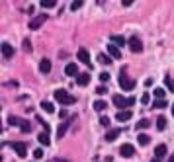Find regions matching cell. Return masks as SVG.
<instances>
[{
    "instance_id": "1",
    "label": "cell",
    "mask_w": 174,
    "mask_h": 162,
    "mask_svg": "<svg viewBox=\"0 0 174 162\" xmlns=\"http://www.w3.org/2000/svg\"><path fill=\"white\" fill-rule=\"evenodd\" d=\"M55 100L59 102V104H63V106H70V104H75V102H76L75 96H70L67 90H61V88H59V90H55Z\"/></svg>"
},
{
    "instance_id": "2",
    "label": "cell",
    "mask_w": 174,
    "mask_h": 162,
    "mask_svg": "<svg viewBox=\"0 0 174 162\" xmlns=\"http://www.w3.org/2000/svg\"><path fill=\"white\" fill-rule=\"evenodd\" d=\"M119 86H121V90H133V88H135V80H131V78H127V76H125V69H121Z\"/></svg>"
},
{
    "instance_id": "3",
    "label": "cell",
    "mask_w": 174,
    "mask_h": 162,
    "mask_svg": "<svg viewBox=\"0 0 174 162\" xmlns=\"http://www.w3.org/2000/svg\"><path fill=\"white\" fill-rule=\"evenodd\" d=\"M76 57H78V61H80L82 64H86V67H90V69H92V61H90V53H88V49H78Z\"/></svg>"
},
{
    "instance_id": "4",
    "label": "cell",
    "mask_w": 174,
    "mask_h": 162,
    "mask_svg": "<svg viewBox=\"0 0 174 162\" xmlns=\"http://www.w3.org/2000/svg\"><path fill=\"white\" fill-rule=\"evenodd\" d=\"M129 49H131L133 53H141L143 51V43H141V39L137 37V35H131V37H129Z\"/></svg>"
},
{
    "instance_id": "5",
    "label": "cell",
    "mask_w": 174,
    "mask_h": 162,
    "mask_svg": "<svg viewBox=\"0 0 174 162\" xmlns=\"http://www.w3.org/2000/svg\"><path fill=\"white\" fill-rule=\"evenodd\" d=\"M47 21V16L45 14H37V16H35L31 21H30V29H39L43 24H45Z\"/></svg>"
},
{
    "instance_id": "6",
    "label": "cell",
    "mask_w": 174,
    "mask_h": 162,
    "mask_svg": "<svg viewBox=\"0 0 174 162\" xmlns=\"http://www.w3.org/2000/svg\"><path fill=\"white\" fill-rule=\"evenodd\" d=\"M12 149L18 152L20 158H26V154H27V145L26 143H12Z\"/></svg>"
},
{
    "instance_id": "7",
    "label": "cell",
    "mask_w": 174,
    "mask_h": 162,
    "mask_svg": "<svg viewBox=\"0 0 174 162\" xmlns=\"http://www.w3.org/2000/svg\"><path fill=\"white\" fill-rule=\"evenodd\" d=\"M119 152H121V156H125V158H129V156H133V152H135V149L129 143H125V145H121L119 146Z\"/></svg>"
},
{
    "instance_id": "8",
    "label": "cell",
    "mask_w": 174,
    "mask_h": 162,
    "mask_svg": "<svg viewBox=\"0 0 174 162\" xmlns=\"http://www.w3.org/2000/svg\"><path fill=\"white\" fill-rule=\"evenodd\" d=\"M0 49H2V55H4L6 59H12V57H14V47L10 45V43H6V41H4L2 45H0Z\"/></svg>"
},
{
    "instance_id": "9",
    "label": "cell",
    "mask_w": 174,
    "mask_h": 162,
    "mask_svg": "<svg viewBox=\"0 0 174 162\" xmlns=\"http://www.w3.org/2000/svg\"><path fill=\"white\" fill-rule=\"evenodd\" d=\"M108 53H110L112 59H121V51H119L118 45H114V43H110V45H108Z\"/></svg>"
},
{
    "instance_id": "10",
    "label": "cell",
    "mask_w": 174,
    "mask_h": 162,
    "mask_svg": "<svg viewBox=\"0 0 174 162\" xmlns=\"http://www.w3.org/2000/svg\"><path fill=\"white\" fill-rule=\"evenodd\" d=\"M76 82H78V86H88V82H90V74H88V72H80V74L76 76Z\"/></svg>"
},
{
    "instance_id": "11",
    "label": "cell",
    "mask_w": 174,
    "mask_h": 162,
    "mask_svg": "<svg viewBox=\"0 0 174 162\" xmlns=\"http://www.w3.org/2000/svg\"><path fill=\"white\" fill-rule=\"evenodd\" d=\"M131 115H133V112H129V109H123V112H118V115H115V117H118V121H129V119H131Z\"/></svg>"
},
{
    "instance_id": "12",
    "label": "cell",
    "mask_w": 174,
    "mask_h": 162,
    "mask_svg": "<svg viewBox=\"0 0 174 162\" xmlns=\"http://www.w3.org/2000/svg\"><path fill=\"white\" fill-rule=\"evenodd\" d=\"M119 133H121V129H110V131H108V133H106V141H108V143L115 141V139L119 137Z\"/></svg>"
},
{
    "instance_id": "13",
    "label": "cell",
    "mask_w": 174,
    "mask_h": 162,
    "mask_svg": "<svg viewBox=\"0 0 174 162\" xmlns=\"http://www.w3.org/2000/svg\"><path fill=\"white\" fill-rule=\"evenodd\" d=\"M166 152H168V149H166V145H158L155 149V158H164Z\"/></svg>"
},
{
    "instance_id": "14",
    "label": "cell",
    "mask_w": 174,
    "mask_h": 162,
    "mask_svg": "<svg viewBox=\"0 0 174 162\" xmlns=\"http://www.w3.org/2000/svg\"><path fill=\"white\" fill-rule=\"evenodd\" d=\"M39 70L43 72V74H47V72L51 70V61H49V59H41V63H39Z\"/></svg>"
},
{
    "instance_id": "15",
    "label": "cell",
    "mask_w": 174,
    "mask_h": 162,
    "mask_svg": "<svg viewBox=\"0 0 174 162\" xmlns=\"http://www.w3.org/2000/svg\"><path fill=\"white\" fill-rule=\"evenodd\" d=\"M65 74L67 76H76L78 74V67L76 64H67V67H65Z\"/></svg>"
},
{
    "instance_id": "16",
    "label": "cell",
    "mask_w": 174,
    "mask_h": 162,
    "mask_svg": "<svg viewBox=\"0 0 174 162\" xmlns=\"http://www.w3.org/2000/svg\"><path fill=\"white\" fill-rule=\"evenodd\" d=\"M114 104L118 106V107H125V106H127V100L123 98V96H119V94H115V96H114Z\"/></svg>"
},
{
    "instance_id": "17",
    "label": "cell",
    "mask_w": 174,
    "mask_h": 162,
    "mask_svg": "<svg viewBox=\"0 0 174 162\" xmlns=\"http://www.w3.org/2000/svg\"><path fill=\"white\" fill-rule=\"evenodd\" d=\"M37 141H39L41 145H49V143H51V137H49L47 131H43V133H39V135H37Z\"/></svg>"
},
{
    "instance_id": "18",
    "label": "cell",
    "mask_w": 174,
    "mask_h": 162,
    "mask_svg": "<svg viewBox=\"0 0 174 162\" xmlns=\"http://www.w3.org/2000/svg\"><path fill=\"white\" fill-rule=\"evenodd\" d=\"M157 129L158 131H164L166 129V117L164 115H158L157 117Z\"/></svg>"
},
{
    "instance_id": "19",
    "label": "cell",
    "mask_w": 174,
    "mask_h": 162,
    "mask_svg": "<svg viewBox=\"0 0 174 162\" xmlns=\"http://www.w3.org/2000/svg\"><path fill=\"white\" fill-rule=\"evenodd\" d=\"M41 109H43V112H47V113H53L55 112V106L51 104V102H41Z\"/></svg>"
},
{
    "instance_id": "20",
    "label": "cell",
    "mask_w": 174,
    "mask_h": 162,
    "mask_svg": "<svg viewBox=\"0 0 174 162\" xmlns=\"http://www.w3.org/2000/svg\"><path fill=\"white\" fill-rule=\"evenodd\" d=\"M106 107H108L106 102H102V100H96V102H94V112H104Z\"/></svg>"
},
{
    "instance_id": "21",
    "label": "cell",
    "mask_w": 174,
    "mask_h": 162,
    "mask_svg": "<svg viewBox=\"0 0 174 162\" xmlns=\"http://www.w3.org/2000/svg\"><path fill=\"white\" fill-rule=\"evenodd\" d=\"M137 143H139V145H149L151 143V137L149 135H145V133H139V137H137Z\"/></svg>"
},
{
    "instance_id": "22",
    "label": "cell",
    "mask_w": 174,
    "mask_h": 162,
    "mask_svg": "<svg viewBox=\"0 0 174 162\" xmlns=\"http://www.w3.org/2000/svg\"><path fill=\"white\" fill-rule=\"evenodd\" d=\"M149 125H151V121L147 119V117H143V119H139V121H137V125H135V127H137V129L141 131V129H147Z\"/></svg>"
},
{
    "instance_id": "23",
    "label": "cell",
    "mask_w": 174,
    "mask_h": 162,
    "mask_svg": "<svg viewBox=\"0 0 174 162\" xmlns=\"http://www.w3.org/2000/svg\"><path fill=\"white\" fill-rule=\"evenodd\" d=\"M110 41L114 43V45H118V47H121L123 43H125V39H123L121 35H112V37H110Z\"/></svg>"
},
{
    "instance_id": "24",
    "label": "cell",
    "mask_w": 174,
    "mask_h": 162,
    "mask_svg": "<svg viewBox=\"0 0 174 162\" xmlns=\"http://www.w3.org/2000/svg\"><path fill=\"white\" fill-rule=\"evenodd\" d=\"M57 6V0H41V8H55Z\"/></svg>"
},
{
    "instance_id": "25",
    "label": "cell",
    "mask_w": 174,
    "mask_h": 162,
    "mask_svg": "<svg viewBox=\"0 0 174 162\" xmlns=\"http://www.w3.org/2000/svg\"><path fill=\"white\" fill-rule=\"evenodd\" d=\"M67 127H69V123H63L59 129H57V139H63L65 133H67Z\"/></svg>"
},
{
    "instance_id": "26",
    "label": "cell",
    "mask_w": 174,
    "mask_h": 162,
    "mask_svg": "<svg viewBox=\"0 0 174 162\" xmlns=\"http://www.w3.org/2000/svg\"><path fill=\"white\" fill-rule=\"evenodd\" d=\"M98 63L100 64H112V59L106 57V55H98Z\"/></svg>"
},
{
    "instance_id": "27",
    "label": "cell",
    "mask_w": 174,
    "mask_h": 162,
    "mask_svg": "<svg viewBox=\"0 0 174 162\" xmlns=\"http://www.w3.org/2000/svg\"><path fill=\"white\" fill-rule=\"evenodd\" d=\"M153 96H157V100H164V90H162V88H155Z\"/></svg>"
},
{
    "instance_id": "28",
    "label": "cell",
    "mask_w": 174,
    "mask_h": 162,
    "mask_svg": "<svg viewBox=\"0 0 174 162\" xmlns=\"http://www.w3.org/2000/svg\"><path fill=\"white\" fill-rule=\"evenodd\" d=\"M164 84H166V88H168V90L174 92V80H172L170 76H166V78H164Z\"/></svg>"
},
{
    "instance_id": "29",
    "label": "cell",
    "mask_w": 174,
    "mask_h": 162,
    "mask_svg": "<svg viewBox=\"0 0 174 162\" xmlns=\"http://www.w3.org/2000/svg\"><path fill=\"white\" fill-rule=\"evenodd\" d=\"M82 4H84L82 0H75V2L70 4V10H78V8H82Z\"/></svg>"
},
{
    "instance_id": "30",
    "label": "cell",
    "mask_w": 174,
    "mask_h": 162,
    "mask_svg": "<svg viewBox=\"0 0 174 162\" xmlns=\"http://www.w3.org/2000/svg\"><path fill=\"white\" fill-rule=\"evenodd\" d=\"M162 107H166V100H157L155 102V109H162Z\"/></svg>"
},
{
    "instance_id": "31",
    "label": "cell",
    "mask_w": 174,
    "mask_h": 162,
    "mask_svg": "<svg viewBox=\"0 0 174 162\" xmlns=\"http://www.w3.org/2000/svg\"><path fill=\"white\" fill-rule=\"evenodd\" d=\"M149 100H151V94L145 92V94L141 96V104H149Z\"/></svg>"
},
{
    "instance_id": "32",
    "label": "cell",
    "mask_w": 174,
    "mask_h": 162,
    "mask_svg": "<svg viewBox=\"0 0 174 162\" xmlns=\"http://www.w3.org/2000/svg\"><path fill=\"white\" fill-rule=\"evenodd\" d=\"M100 123H102L104 127H108V125H110V117H106V115H104V117H100Z\"/></svg>"
},
{
    "instance_id": "33",
    "label": "cell",
    "mask_w": 174,
    "mask_h": 162,
    "mask_svg": "<svg viewBox=\"0 0 174 162\" xmlns=\"http://www.w3.org/2000/svg\"><path fill=\"white\" fill-rule=\"evenodd\" d=\"M100 80H102V82H110V74H108V72H102V74H100Z\"/></svg>"
},
{
    "instance_id": "34",
    "label": "cell",
    "mask_w": 174,
    "mask_h": 162,
    "mask_svg": "<svg viewBox=\"0 0 174 162\" xmlns=\"http://www.w3.org/2000/svg\"><path fill=\"white\" fill-rule=\"evenodd\" d=\"M24 51H31V43H30V39H24Z\"/></svg>"
},
{
    "instance_id": "35",
    "label": "cell",
    "mask_w": 174,
    "mask_h": 162,
    "mask_svg": "<svg viewBox=\"0 0 174 162\" xmlns=\"http://www.w3.org/2000/svg\"><path fill=\"white\" fill-rule=\"evenodd\" d=\"M33 156H35V158H43V150H41V149H35V150H33Z\"/></svg>"
},
{
    "instance_id": "36",
    "label": "cell",
    "mask_w": 174,
    "mask_h": 162,
    "mask_svg": "<svg viewBox=\"0 0 174 162\" xmlns=\"http://www.w3.org/2000/svg\"><path fill=\"white\" fill-rule=\"evenodd\" d=\"M59 117H61V119H67V117H69V113L65 112V109H61V112H59Z\"/></svg>"
},
{
    "instance_id": "37",
    "label": "cell",
    "mask_w": 174,
    "mask_h": 162,
    "mask_svg": "<svg viewBox=\"0 0 174 162\" xmlns=\"http://www.w3.org/2000/svg\"><path fill=\"white\" fill-rule=\"evenodd\" d=\"M133 2H135V0H121V4H123V6H131Z\"/></svg>"
},
{
    "instance_id": "38",
    "label": "cell",
    "mask_w": 174,
    "mask_h": 162,
    "mask_svg": "<svg viewBox=\"0 0 174 162\" xmlns=\"http://www.w3.org/2000/svg\"><path fill=\"white\" fill-rule=\"evenodd\" d=\"M133 104H135V98H127V107L133 106Z\"/></svg>"
},
{
    "instance_id": "39",
    "label": "cell",
    "mask_w": 174,
    "mask_h": 162,
    "mask_svg": "<svg viewBox=\"0 0 174 162\" xmlns=\"http://www.w3.org/2000/svg\"><path fill=\"white\" fill-rule=\"evenodd\" d=\"M145 86H153V78H147V80H145Z\"/></svg>"
},
{
    "instance_id": "40",
    "label": "cell",
    "mask_w": 174,
    "mask_h": 162,
    "mask_svg": "<svg viewBox=\"0 0 174 162\" xmlns=\"http://www.w3.org/2000/svg\"><path fill=\"white\" fill-rule=\"evenodd\" d=\"M55 162H67V160H63V158H55Z\"/></svg>"
},
{
    "instance_id": "41",
    "label": "cell",
    "mask_w": 174,
    "mask_h": 162,
    "mask_svg": "<svg viewBox=\"0 0 174 162\" xmlns=\"http://www.w3.org/2000/svg\"><path fill=\"white\" fill-rule=\"evenodd\" d=\"M151 162H161V158H153V160H151Z\"/></svg>"
},
{
    "instance_id": "42",
    "label": "cell",
    "mask_w": 174,
    "mask_h": 162,
    "mask_svg": "<svg viewBox=\"0 0 174 162\" xmlns=\"http://www.w3.org/2000/svg\"><path fill=\"white\" fill-rule=\"evenodd\" d=\"M168 162H174V154H172V158H168Z\"/></svg>"
},
{
    "instance_id": "43",
    "label": "cell",
    "mask_w": 174,
    "mask_h": 162,
    "mask_svg": "<svg viewBox=\"0 0 174 162\" xmlns=\"http://www.w3.org/2000/svg\"><path fill=\"white\" fill-rule=\"evenodd\" d=\"M172 115H174V104H172Z\"/></svg>"
}]
</instances>
